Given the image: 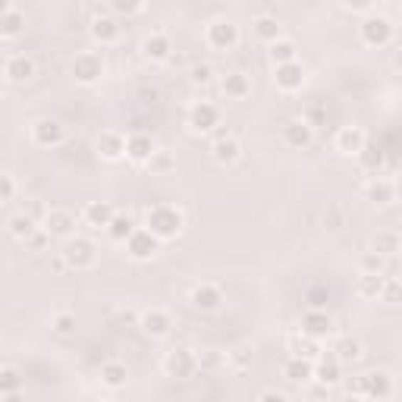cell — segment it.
Segmentation results:
<instances>
[{
	"label": "cell",
	"instance_id": "cell-1",
	"mask_svg": "<svg viewBox=\"0 0 402 402\" xmlns=\"http://www.w3.org/2000/svg\"><path fill=\"white\" fill-rule=\"evenodd\" d=\"M148 230L154 233L157 239H173L179 230H183V214H179L176 208L157 204V208L148 211Z\"/></svg>",
	"mask_w": 402,
	"mask_h": 402
},
{
	"label": "cell",
	"instance_id": "cell-2",
	"mask_svg": "<svg viewBox=\"0 0 402 402\" xmlns=\"http://www.w3.org/2000/svg\"><path fill=\"white\" fill-rule=\"evenodd\" d=\"M349 393H359V396H368V399H390L393 377H390V371H371V374L359 377L355 386H349Z\"/></svg>",
	"mask_w": 402,
	"mask_h": 402
},
{
	"label": "cell",
	"instance_id": "cell-3",
	"mask_svg": "<svg viewBox=\"0 0 402 402\" xmlns=\"http://www.w3.org/2000/svg\"><path fill=\"white\" fill-rule=\"evenodd\" d=\"M66 261V268H75V270H82V268H92L95 264V245L88 239H79V236H70L66 239V245H63V255H60Z\"/></svg>",
	"mask_w": 402,
	"mask_h": 402
},
{
	"label": "cell",
	"instance_id": "cell-4",
	"mask_svg": "<svg viewBox=\"0 0 402 402\" xmlns=\"http://www.w3.org/2000/svg\"><path fill=\"white\" fill-rule=\"evenodd\" d=\"M359 32H361V41H365L368 48H384V44L393 38V22L386 16H368L359 26Z\"/></svg>",
	"mask_w": 402,
	"mask_h": 402
},
{
	"label": "cell",
	"instance_id": "cell-5",
	"mask_svg": "<svg viewBox=\"0 0 402 402\" xmlns=\"http://www.w3.org/2000/svg\"><path fill=\"white\" fill-rule=\"evenodd\" d=\"M164 368H166V374H170V377H176V381H186V377H192L195 371H199V359H195L189 349H173V352L166 355Z\"/></svg>",
	"mask_w": 402,
	"mask_h": 402
},
{
	"label": "cell",
	"instance_id": "cell-6",
	"mask_svg": "<svg viewBox=\"0 0 402 402\" xmlns=\"http://www.w3.org/2000/svg\"><path fill=\"white\" fill-rule=\"evenodd\" d=\"M208 44L217 51H233L239 44V28L230 19H217L208 26Z\"/></svg>",
	"mask_w": 402,
	"mask_h": 402
},
{
	"label": "cell",
	"instance_id": "cell-7",
	"mask_svg": "<svg viewBox=\"0 0 402 402\" xmlns=\"http://www.w3.org/2000/svg\"><path fill=\"white\" fill-rule=\"evenodd\" d=\"M73 75H75V82H82V85H92V82H97L104 75V63H101V57L97 54H79L73 60Z\"/></svg>",
	"mask_w": 402,
	"mask_h": 402
},
{
	"label": "cell",
	"instance_id": "cell-8",
	"mask_svg": "<svg viewBox=\"0 0 402 402\" xmlns=\"http://www.w3.org/2000/svg\"><path fill=\"white\" fill-rule=\"evenodd\" d=\"M157 242L161 239H157L151 230H132L126 239V248L135 261H148V258H154V252H157Z\"/></svg>",
	"mask_w": 402,
	"mask_h": 402
},
{
	"label": "cell",
	"instance_id": "cell-9",
	"mask_svg": "<svg viewBox=\"0 0 402 402\" xmlns=\"http://www.w3.org/2000/svg\"><path fill=\"white\" fill-rule=\"evenodd\" d=\"M217 123H220V110L214 107V104L199 101L192 110H189V126H192L195 132H211Z\"/></svg>",
	"mask_w": 402,
	"mask_h": 402
},
{
	"label": "cell",
	"instance_id": "cell-10",
	"mask_svg": "<svg viewBox=\"0 0 402 402\" xmlns=\"http://www.w3.org/2000/svg\"><path fill=\"white\" fill-rule=\"evenodd\" d=\"M330 314L324 308H308L305 311V317H302V333L311 339H321V337H327L330 333Z\"/></svg>",
	"mask_w": 402,
	"mask_h": 402
},
{
	"label": "cell",
	"instance_id": "cell-11",
	"mask_svg": "<svg viewBox=\"0 0 402 402\" xmlns=\"http://www.w3.org/2000/svg\"><path fill=\"white\" fill-rule=\"evenodd\" d=\"M44 230H48V236L70 239L75 230V220H73V214H66V211H48V214H44Z\"/></svg>",
	"mask_w": 402,
	"mask_h": 402
},
{
	"label": "cell",
	"instance_id": "cell-12",
	"mask_svg": "<svg viewBox=\"0 0 402 402\" xmlns=\"http://www.w3.org/2000/svg\"><path fill=\"white\" fill-rule=\"evenodd\" d=\"M339 365L343 361L337 359V355H321L317 359V365H314V381H321L324 386H333V384H339V377H343V371H339Z\"/></svg>",
	"mask_w": 402,
	"mask_h": 402
},
{
	"label": "cell",
	"instance_id": "cell-13",
	"mask_svg": "<svg viewBox=\"0 0 402 402\" xmlns=\"http://www.w3.org/2000/svg\"><path fill=\"white\" fill-rule=\"evenodd\" d=\"M302 82H305V70H302V63H280L277 66V85L283 88V92H295V88H302Z\"/></svg>",
	"mask_w": 402,
	"mask_h": 402
},
{
	"label": "cell",
	"instance_id": "cell-14",
	"mask_svg": "<svg viewBox=\"0 0 402 402\" xmlns=\"http://www.w3.org/2000/svg\"><path fill=\"white\" fill-rule=\"evenodd\" d=\"M32 135H35L38 145L54 148V145H60V142H63V126H60L57 120H38Z\"/></svg>",
	"mask_w": 402,
	"mask_h": 402
},
{
	"label": "cell",
	"instance_id": "cell-15",
	"mask_svg": "<svg viewBox=\"0 0 402 402\" xmlns=\"http://www.w3.org/2000/svg\"><path fill=\"white\" fill-rule=\"evenodd\" d=\"M311 129L314 126H308L305 120H290V123L283 126V142L290 148H305V145H311Z\"/></svg>",
	"mask_w": 402,
	"mask_h": 402
},
{
	"label": "cell",
	"instance_id": "cell-16",
	"mask_svg": "<svg viewBox=\"0 0 402 402\" xmlns=\"http://www.w3.org/2000/svg\"><path fill=\"white\" fill-rule=\"evenodd\" d=\"M365 132H361L359 126H346L337 132V151H343V154H359L361 145H365Z\"/></svg>",
	"mask_w": 402,
	"mask_h": 402
},
{
	"label": "cell",
	"instance_id": "cell-17",
	"mask_svg": "<svg viewBox=\"0 0 402 402\" xmlns=\"http://www.w3.org/2000/svg\"><path fill=\"white\" fill-rule=\"evenodd\" d=\"M97 151H101V157H107V161H117V157L126 154V139L120 132H101L97 135Z\"/></svg>",
	"mask_w": 402,
	"mask_h": 402
},
{
	"label": "cell",
	"instance_id": "cell-18",
	"mask_svg": "<svg viewBox=\"0 0 402 402\" xmlns=\"http://www.w3.org/2000/svg\"><path fill=\"white\" fill-rule=\"evenodd\" d=\"M142 330L148 333V337H166V330H170V314L166 311H157L151 308L142 314Z\"/></svg>",
	"mask_w": 402,
	"mask_h": 402
},
{
	"label": "cell",
	"instance_id": "cell-19",
	"mask_svg": "<svg viewBox=\"0 0 402 402\" xmlns=\"http://www.w3.org/2000/svg\"><path fill=\"white\" fill-rule=\"evenodd\" d=\"M220 302H223V292L217 290V286H195V292H192V305L199 308V311H214Z\"/></svg>",
	"mask_w": 402,
	"mask_h": 402
},
{
	"label": "cell",
	"instance_id": "cell-20",
	"mask_svg": "<svg viewBox=\"0 0 402 402\" xmlns=\"http://www.w3.org/2000/svg\"><path fill=\"white\" fill-rule=\"evenodd\" d=\"M151 151H154V142H151V135H145V132H135L126 139V154L132 157V161H148Z\"/></svg>",
	"mask_w": 402,
	"mask_h": 402
},
{
	"label": "cell",
	"instance_id": "cell-21",
	"mask_svg": "<svg viewBox=\"0 0 402 402\" xmlns=\"http://www.w3.org/2000/svg\"><path fill=\"white\" fill-rule=\"evenodd\" d=\"M92 38H95V41H101V44H113L120 38L117 19H113V16H97L92 22Z\"/></svg>",
	"mask_w": 402,
	"mask_h": 402
},
{
	"label": "cell",
	"instance_id": "cell-22",
	"mask_svg": "<svg viewBox=\"0 0 402 402\" xmlns=\"http://www.w3.org/2000/svg\"><path fill=\"white\" fill-rule=\"evenodd\" d=\"M6 75H10L13 82H28L35 75V63L26 54L10 57V60H6Z\"/></svg>",
	"mask_w": 402,
	"mask_h": 402
},
{
	"label": "cell",
	"instance_id": "cell-23",
	"mask_svg": "<svg viewBox=\"0 0 402 402\" xmlns=\"http://www.w3.org/2000/svg\"><path fill=\"white\" fill-rule=\"evenodd\" d=\"M311 374H314V365H311V359H302V355H295V359L286 361V377H290L292 384H305V381H311Z\"/></svg>",
	"mask_w": 402,
	"mask_h": 402
},
{
	"label": "cell",
	"instance_id": "cell-24",
	"mask_svg": "<svg viewBox=\"0 0 402 402\" xmlns=\"http://www.w3.org/2000/svg\"><path fill=\"white\" fill-rule=\"evenodd\" d=\"M26 32V16L19 10H6L0 16V38H16Z\"/></svg>",
	"mask_w": 402,
	"mask_h": 402
},
{
	"label": "cell",
	"instance_id": "cell-25",
	"mask_svg": "<svg viewBox=\"0 0 402 402\" xmlns=\"http://www.w3.org/2000/svg\"><path fill=\"white\" fill-rule=\"evenodd\" d=\"M142 51H145L148 60H166L170 57V38L166 35H148L145 44H142Z\"/></svg>",
	"mask_w": 402,
	"mask_h": 402
},
{
	"label": "cell",
	"instance_id": "cell-26",
	"mask_svg": "<svg viewBox=\"0 0 402 402\" xmlns=\"http://www.w3.org/2000/svg\"><path fill=\"white\" fill-rule=\"evenodd\" d=\"M104 230L110 233V239H113V242H126V239H129V233L135 230V223H132V217H129V214H113V217H110V223L104 226Z\"/></svg>",
	"mask_w": 402,
	"mask_h": 402
},
{
	"label": "cell",
	"instance_id": "cell-27",
	"mask_svg": "<svg viewBox=\"0 0 402 402\" xmlns=\"http://www.w3.org/2000/svg\"><path fill=\"white\" fill-rule=\"evenodd\" d=\"M248 92H252V85H248V75L245 73L223 75V95L226 97H245Z\"/></svg>",
	"mask_w": 402,
	"mask_h": 402
},
{
	"label": "cell",
	"instance_id": "cell-28",
	"mask_svg": "<svg viewBox=\"0 0 402 402\" xmlns=\"http://www.w3.org/2000/svg\"><path fill=\"white\" fill-rule=\"evenodd\" d=\"M333 355H337L339 361H359L361 359V343L352 337H343V339H337V346H333Z\"/></svg>",
	"mask_w": 402,
	"mask_h": 402
},
{
	"label": "cell",
	"instance_id": "cell-29",
	"mask_svg": "<svg viewBox=\"0 0 402 402\" xmlns=\"http://www.w3.org/2000/svg\"><path fill=\"white\" fill-rule=\"evenodd\" d=\"M384 274H361L359 277V295L361 299H381Z\"/></svg>",
	"mask_w": 402,
	"mask_h": 402
},
{
	"label": "cell",
	"instance_id": "cell-30",
	"mask_svg": "<svg viewBox=\"0 0 402 402\" xmlns=\"http://www.w3.org/2000/svg\"><path fill=\"white\" fill-rule=\"evenodd\" d=\"M110 217H113V208H110L107 201H92V204L85 208V220H88L92 226H107Z\"/></svg>",
	"mask_w": 402,
	"mask_h": 402
},
{
	"label": "cell",
	"instance_id": "cell-31",
	"mask_svg": "<svg viewBox=\"0 0 402 402\" xmlns=\"http://www.w3.org/2000/svg\"><path fill=\"white\" fill-rule=\"evenodd\" d=\"M239 157V142L236 139H217L214 142V161L217 164H233Z\"/></svg>",
	"mask_w": 402,
	"mask_h": 402
},
{
	"label": "cell",
	"instance_id": "cell-32",
	"mask_svg": "<svg viewBox=\"0 0 402 402\" xmlns=\"http://www.w3.org/2000/svg\"><path fill=\"white\" fill-rule=\"evenodd\" d=\"M371 248H374L377 255H384V258H396L399 255V236L396 233H377Z\"/></svg>",
	"mask_w": 402,
	"mask_h": 402
},
{
	"label": "cell",
	"instance_id": "cell-33",
	"mask_svg": "<svg viewBox=\"0 0 402 402\" xmlns=\"http://www.w3.org/2000/svg\"><path fill=\"white\" fill-rule=\"evenodd\" d=\"M22 390V377L13 368H0V396H16Z\"/></svg>",
	"mask_w": 402,
	"mask_h": 402
},
{
	"label": "cell",
	"instance_id": "cell-34",
	"mask_svg": "<svg viewBox=\"0 0 402 402\" xmlns=\"http://www.w3.org/2000/svg\"><path fill=\"white\" fill-rule=\"evenodd\" d=\"M270 60H274V66L295 60V44H292V41H283V38L270 41Z\"/></svg>",
	"mask_w": 402,
	"mask_h": 402
},
{
	"label": "cell",
	"instance_id": "cell-35",
	"mask_svg": "<svg viewBox=\"0 0 402 402\" xmlns=\"http://www.w3.org/2000/svg\"><path fill=\"white\" fill-rule=\"evenodd\" d=\"M126 365H120V361H107V365L101 368V381L107 386H123L126 384Z\"/></svg>",
	"mask_w": 402,
	"mask_h": 402
},
{
	"label": "cell",
	"instance_id": "cell-36",
	"mask_svg": "<svg viewBox=\"0 0 402 402\" xmlns=\"http://www.w3.org/2000/svg\"><path fill=\"white\" fill-rule=\"evenodd\" d=\"M359 157H361V166L365 170H381V164H384V148L381 145H361V151H359Z\"/></svg>",
	"mask_w": 402,
	"mask_h": 402
},
{
	"label": "cell",
	"instance_id": "cell-37",
	"mask_svg": "<svg viewBox=\"0 0 402 402\" xmlns=\"http://www.w3.org/2000/svg\"><path fill=\"white\" fill-rule=\"evenodd\" d=\"M368 199L374 201V204L393 201V183H386V179H374V183L368 186Z\"/></svg>",
	"mask_w": 402,
	"mask_h": 402
},
{
	"label": "cell",
	"instance_id": "cell-38",
	"mask_svg": "<svg viewBox=\"0 0 402 402\" xmlns=\"http://www.w3.org/2000/svg\"><path fill=\"white\" fill-rule=\"evenodd\" d=\"M255 35L264 38V41H277L280 38V22L274 16H261L255 22Z\"/></svg>",
	"mask_w": 402,
	"mask_h": 402
},
{
	"label": "cell",
	"instance_id": "cell-39",
	"mask_svg": "<svg viewBox=\"0 0 402 402\" xmlns=\"http://www.w3.org/2000/svg\"><path fill=\"white\" fill-rule=\"evenodd\" d=\"M10 233H13L16 239H28V236L35 233V220L28 217V214H16V217L10 220Z\"/></svg>",
	"mask_w": 402,
	"mask_h": 402
},
{
	"label": "cell",
	"instance_id": "cell-40",
	"mask_svg": "<svg viewBox=\"0 0 402 402\" xmlns=\"http://www.w3.org/2000/svg\"><path fill=\"white\" fill-rule=\"evenodd\" d=\"M151 166V173H166V170H173L176 166V161H173V154H166V151H151V157L145 161Z\"/></svg>",
	"mask_w": 402,
	"mask_h": 402
},
{
	"label": "cell",
	"instance_id": "cell-41",
	"mask_svg": "<svg viewBox=\"0 0 402 402\" xmlns=\"http://www.w3.org/2000/svg\"><path fill=\"white\" fill-rule=\"evenodd\" d=\"M384 255H377L374 248H371V252L361 258V274H384Z\"/></svg>",
	"mask_w": 402,
	"mask_h": 402
},
{
	"label": "cell",
	"instance_id": "cell-42",
	"mask_svg": "<svg viewBox=\"0 0 402 402\" xmlns=\"http://www.w3.org/2000/svg\"><path fill=\"white\" fill-rule=\"evenodd\" d=\"M295 355H302V359H317V339H311V337H305V339H295Z\"/></svg>",
	"mask_w": 402,
	"mask_h": 402
},
{
	"label": "cell",
	"instance_id": "cell-43",
	"mask_svg": "<svg viewBox=\"0 0 402 402\" xmlns=\"http://www.w3.org/2000/svg\"><path fill=\"white\" fill-rule=\"evenodd\" d=\"M381 299H384V302H399V280H396V277H384Z\"/></svg>",
	"mask_w": 402,
	"mask_h": 402
},
{
	"label": "cell",
	"instance_id": "cell-44",
	"mask_svg": "<svg viewBox=\"0 0 402 402\" xmlns=\"http://www.w3.org/2000/svg\"><path fill=\"white\" fill-rule=\"evenodd\" d=\"M54 330L60 333V337H70V333L75 330V317L73 314H57L54 317Z\"/></svg>",
	"mask_w": 402,
	"mask_h": 402
},
{
	"label": "cell",
	"instance_id": "cell-45",
	"mask_svg": "<svg viewBox=\"0 0 402 402\" xmlns=\"http://www.w3.org/2000/svg\"><path fill=\"white\" fill-rule=\"evenodd\" d=\"M110 6L117 13H123V16H132V13L142 10V0H110Z\"/></svg>",
	"mask_w": 402,
	"mask_h": 402
},
{
	"label": "cell",
	"instance_id": "cell-46",
	"mask_svg": "<svg viewBox=\"0 0 402 402\" xmlns=\"http://www.w3.org/2000/svg\"><path fill=\"white\" fill-rule=\"evenodd\" d=\"M211 75H214V70H211L208 63H201V66H195V70H192V82H195V85H208Z\"/></svg>",
	"mask_w": 402,
	"mask_h": 402
},
{
	"label": "cell",
	"instance_id": "cell-47",
	"mask_svg": "<svg viewBox=\"0 0 402 402\" xmlns=\"http://www.w3.org/2000/svg\"><path fill=\"white\" fill-rule=\"evenodd\" d=\"M327 299H330V295H327V290H321V286H314V290L308 292V305L311 308H324V305H327Z\"/></svg>",
	"mask_w": 402,
	"mask_h": 402
},
{
	"label": "cell",
	"instance_id": "cell-48",
	"mask_svg": "<svg viewBox=\"0 0 402 402\" xmlns=\"http://www.w3.org/2000/svg\"><path fill=\"white\" fill-rule=\"evenodd\" d=\"M13 192H16V186H13V176H6V173H0V201H10Z\"/></svg>",
	"mask_w": 402,
	"mask_h": 402
},
{
	"label": "cell",
	"instance_id": "cell-49",
	"mask_svg": "<svg viewBox=\"0 0 402 402\" xmlns=\"http://www.w3.org/2000/svg\"><path fill=\"white\" fill-rule=\"evenodd\" d=\"M343 6L346 10H352V13H365L374 6V0H343Z\"/></svg>",
	"mask_w": 402,
	"mask_h": 402
},
{
	"label": "cell",
	"instance_id": "cell-50",
	"mask_svg": "<svg viewBox=\"0 0 402 402\" xmlns=\"http://www.w3.org/2000/svg\"><path fill=\"white\" fill-rule=\"evenodd\" d=\"M44 242H48V230H44V233H38V230H35L32 236L26 239V245H28V248H44Z\"/></svg>",
	"mask_w": 402,
	"mask_h": 402
},
{
	"label": "cell",
	"instance_id": "cell-51",
	"mask_svg": "<svg viewBox=\"0 0 402 402\" xmlns=\"http://www.w3.org/2000/svg\"><path fill=\"white\" fill-rule=\"evenodd\" d=\"M321 120H324V107H311L308 117H305V123H308V126H317Z\"/></svg>",
	"mask_w": 402,
	"mask_h": 402
},
{
	"label": "cell",
	"instance_id": "cell-52",
	"mask_svg": "<svg viewBox=\"0 0 402 402\" xmlns=\"http://www.w3.org/2000/svg\"><path fill=\"white\" fill-rule=\"evenodd\" d=\"M261 399H264V402H274V399H277V402H283L286 396H283V393H274V390H268V393H261Z\"/></svg>",
	"mask_w": 402,
	"mask_h": 402
},
{
	"label": "cell",
	"instance_id": "cell-53",
	"mask_svg": "<svg viewBox=\"0 0 402 402\" xmlns=\"http://www.w3.org/2000/svg\"><path fill=\"white\" fill-rule=\"evenodd\" d=\"M6 10H10V0H0V16H4Z\"/></svg>",
	"mask_w": 402,
	"mask_h": 402
}]
</instances>
